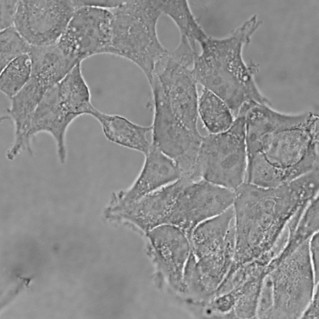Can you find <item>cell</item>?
Instances as JSON below:
<instances>
[{
	"mask_svg": "<svg viewBox=\"0 0 319 319\" xmlns=\"http://www.w3.org/2000/svg\"><path fill=\"white\" fill-rule=\"evenodd\" d=\"M244 117H236L226 130L202 138L192 178L229 189L243 183L247 158Z\"/></svg>",
	"mask_w": 319,
	"mask_h": 319,
	"instance_id": "6da1fadb",
	"label": "cell"
},
{
	"mask_svg": "<svg viewBox=\"0 0 319 319\" xmlns=\"http://www.w3.org/2000/svg\"><path fill=\"white\" fill-rule=\"evenodd\" d=\"M112 36L107 54L134 63L145 75L152 72L155 62L166 51L158 37L157 25L133 10L112 11Z\"/></svg>",
	"mask_w": 319,
	"mask_h": 319,
	"instance_id": "7a4b0ae2",
	"label": "cell"
},
{
	"mask_svg": "<svg viewBox=\"0 0 319 319\" xmlns=\"http://www.w3.org/2000/svg\"><path fill=\"white\" fill-rule=\"evenodd\" d=\"M113 18L110 10L82 7L76 11L57 44L75 65L93 55L107 54Z\"/></svg>",
	"mask_w": 319,
	"mask_h": 319,
	"instance_id": "3957f363",
	"label": "cell"
},
{
	"mask_svg": "<svg viewBox=\"0 0 319 319\" xmlns=\"http://www.w3.org/2000/svg\"><path fill=\"white\" fill-rule=\"evenodd\" d=\"M78 9L74 0L19 1L14 27L31 45L52 44Z\"/></svg>",
	"mask_w": 319,
	"mask_h": 319,
	"instance_id": "277c9868",
	"label": "cell"
},
{
	"mask_svg": "<svg viewBox=\"0 0 319 319\" xmlns=\"http://www.w3.org/2000/svg\"><path fill=\"white\" fill-rule=\"evenodd\" d=\"M157 81L176 118L186 126H197L199 95L197 82L189 67L167 65L156 73Z\"/></svg>",
	"mask_w": 319,
	"mask_h": 319,
	"instance_id": "5b68a950",
	"label": "cell"
},
{
	"mask_svg": "<svg viewBox=\"0 0 319 319\" xmlns=\"http://www.w3.org/2000/svg\"><path fill=\"white\" fill-rule=\"evenodd\" d=\"M144 155L141 169L131 186L126 189L114 192V200L118 205L133 203L182 176L175 162L151 143Z\"/></svg>",
	"mask_w": 319,
	"mask_h": 319,
	"instance_id": "8992f818",
	"label": "cell"
},
{
	"mask_svg": "<svg viewBox=\"0 0 319 319\" xmlns=\"http://www.w3.org/2000/svg\"><path fill=\"white\" fill-rule=\"evenodd\" d=\"M315 141L307 126L283 130L265 137L262 152L272 163L286 168L300 160Z\"/></svg>",
	"mask_w": 319,
	"mask_h": 319,
	"instance_id": "52a82bcc",
	"label": "cell"
},
{
	"mask_svg": "<svg viewBox=\"0 0 319 319\" xmlns=\"http://www.w3.org/2000/svg\"><path fill=\"white\" fill-rule=\"evenodd\" d=\"M34 116L41 127L58 137L66 136L69 127L78 117L58 83L44 95L36 108Z\"/></svg>",
	"mask_w": 319,
	"mask_h": 319,
	"instance_id": "ba28073f",
	"label": "cell"
},
{
	"mask_svg": "<svg viewBox=\"0 0 319 319\" xmlns=\"http://www.w3.org/2000/svg\"><path fill=\"white\" fill-rule=\"evenodd\" d=\"M93 117L99 123L103 133L109 141L145 154L151 145L147 135L151 127L136 123L118 115L108 114L98 110Z\"/></svg>",
	"mask_w": 319,
	"mask_h": 319,
	"instance_id": "9c48e42d",
	"label": "cell"
},
{
	"mask_svg": "<svg viewBox=\"0 0 319 319\" xmlns=\"http://www.w3.org/2000/svg\"><path fill=\"white\" fill-rule=\"evenodd\" d=\"M234 216L232 206L221 214L198 225L190 236L191 246L200 254L223 250Z\"/></svg>",
	"mask_w": 319,
	"mask_h": 319,
	"instance_id": "30bf717a",
	"label": "cell"
},
{
	"mask_svg": "<svg viewBox=\"0 0 319 319\" xmlns=\"http://www.w3.org/2000/svg\"><path fill=\"white\" fill-rule=\"evenodd\" d=\"M266 104L257 103L244 117L246 125L265 136L283 130L300 127L303 122L302 115H289L275 111Z\"/></svg>",
	"mask_w": 319,
	"mask_h": 319,
	"instance_id": "8fae6325",
	"label": "cell"
},
{
	"mask_svg": "<svg viewBox=\"0 0 319 319\" xmlns=\"http://www.w3.org/2000/svg\"><path fill=\"white\" fill-rule=\"evenodd\" d=\"M198 112L204 126L211 134L226 130L235 119L226 102L214 93L204 88L199 97Z\"/></svg>",
	"mask_w": 319,
	"mask_h": 319,
	"instance_id": "7c38bea8",
	"label": "cell"
},
{
	"mask_svg": "<svg viewBox=\"0 0 319 319\" xmlns=\"http://www.w3.org/2000/svg\"><path fill=\"white\" fill-rule=\"evenodd\" d=\"M247 182L265 188H274L285 183V168L269 161L259 152L247 159Z\"/></svg>",
	"mask_w": 319,
	"mask_h": 319,
	"instance_id": "4fadbf2b",
	"label": "cell"
},
{
	"mask_svg": "<svg viewBox=\"0 0 319 319\" xmlns=\"http://www.w3.org/2000/svg\"><path fill=\"white\" fill-rule=\"evenodd\" d=\"M31 70V62L28 54L12 61L1 71V91L10 99L15 96L28 81Z\"/></svg>",
	"mask_w": 319,
	"mask_h": 319,
	"instance_id": "5bb4252c",
	"label": "cell"
},
{
	"mask_svg": "<svg viewBox=\"0 0 319 319\" xmlns=\"http://www.w3.org/2000/svg\"><path fill=\"white\" fill-rule=\"evenodd\" d=\"M162 10L174 21L181 36L190 41L199 26L194 18L186 0H162Z\"/></svg>",
	"mask_w": 319,
	"mask_h": 319,
	"instance_id": "9a60e30c",
	"label": "cell"
},
{
	"mask_svg": "<svg viewBox=\"0 0 319 319\" xmlns=\"http://www.w3.org/2000/svg\"><path fill=\"white\" fill-rule=\"evenodd\" d=\"M0 70L16 58L28 54L31 45L14 26L1 31Z\"/></svg>",
	"mask_w": 319,
	"mask_h": 319,
	"instance_id": "2e32d148",
	"label": "cell"
},
{
	"mask_svg": "<svg viewBox=\"0 0 319 319\" xmlns=\"http://www.w3.org/2000/svg\"><path fill=\"white\" fill-rule=\"evenodd\" d=\"M319 141H314L300 160L293 165L285 168L286 183L299 176L319 168Z\"/></svg>",
	"mask_w": 319,
	"mask_h": 319,
	"instance_id": "e0dca14e",
	"label": "cell"
},
{
	"mask_svg": "<svg viewBox=\"0 0 319 319\" xmlns=\"http://www.w3.org/2000/svg\"><path fill=\"white\" fill-rule=\"evenodd\" d=\"M319 168L302 174L286 183L292 195L305 196L316 194L318 190Z\"/></svg>",
	"mask_w": 319,
	"mask_h": 319,
	"instance_id": "ac0fdd59",
	"label": "cell"
},
{
	"mask_svg": "<svg viewBox=\"0 0 319 319\" xmlns=\"http://www.w3.org/2000/svg\"><path fill=\"white\" fill-rule=\"evenodd\" d=\"M19 1L0 0L1 31L14 26Z\"/></svg>",
	"mask_w": 319,
	"mask_h": 319,
	"instance_id": "d6986e66",
	"label": "cell"
},
{
	"mask_svg": "<svg viewBox=\"0 0 319 319\" xmlns=\"http://www.w3.org/2000/svg\"><path fill=\"white\" fill-rule=\"evenodd\" d=\"M123 0H79L81 7L90 6L110 10L119 6Z\"/></svg>",
	"mask_w": 319,
	"mask_h": 319,
	"instance_id": "ffe728a7",
	"label": "cell"
}]
</instances>
